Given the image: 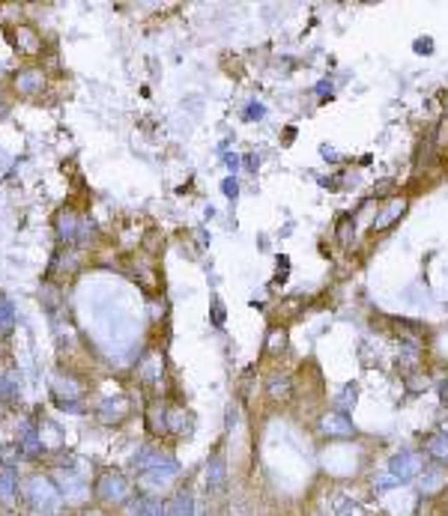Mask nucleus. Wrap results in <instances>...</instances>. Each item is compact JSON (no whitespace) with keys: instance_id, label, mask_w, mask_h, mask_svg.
<instances>
[{"instance_id":"f257e3e1","label":"nucleus","mask_w":448,"mask_h":516,"mask_svg":"<svg viewBox=\"0 0 448 516\" xmlns=\"http://www.w3.org/2000/svg\"><path fill=\"white\" fill-rule=\"evenodd\" d=\"M424 468H428V454H421V451H400L388 459V475L398 478L400 484L416 480Z\"/></svg>"},{"instance_id":"f03ea898","label":"nucleus","mask_w":448,"mask_h":516,"mask_svg":"<svg viewBox=\"0 0 448 516\" xmlns=\"http://www.w3.org/2000/svg\"><path fill=\"white\" fill-rule=\"evenodd\" d=\"M27 499L36 504L39 510H45V513H57L60 510V504H63V496H60V489L51 484L48 478H30V484H27Z\"/></svg>"},{"instance_id":"7ed1b4c3","label":"nucleus","mask_w":448,"mask_h":516,"mask_svg":"<svg viewBox=\"0 0 448 516\" xmlns=\"http://www.w3.org/2000/svg\"><path fill=\"white\" fill-rule=\"evenodd\" d=\"M320 433L326 436V439H353L356 424L350 421V415H346V412L332 409V412H326L320 418Z\"/></svg>"},{"instance_id":"20e7f679","label":"nucleus","mask_w":448,"mask_h":516,"mask_svg":"<svg viewBox=\"0 0 448 516\" xmlns=\"http://www.w3.org/2000/svg\"><path fill=\"white\" fill-rule=\"evenodd\" d=\"M96 492H99V499L108 501V504H122L129 499V484L120 472H105L102 478H99Z\"/></svg>"},{"instance_id":"39448f33","label":"nucleus","mask_w":448,"mask_h":516,"mask_svg":"<svg viewBox=\"0 0 448 516\" xmlns=\"http://www.w3.org/2000/svg\"><path fill=\"white\" fill-rule=\"evenodd\" d=\"M445 487H448V468H442V466H428L419 475V492L421 496L433 499V496H440Z\"/></svg>"},{"instance_id":"423d86ee","label":"nucleus","mask_w":448,"mask_h":516,"mask_svg":"<svg viewBox=\"0 0 448 516\" xmlns=\"http://www.w3.org/2000/svg\"><path fill=\"white\" fill-rule=\"evenodd\" d=\"M167 466H174V459L167 454H162V451H155V447H144V451L134 457V468H138L141 475L155 472V468H167Z\"/></svg>"},{"instance_id":"0eeeda50","label":"nucleus","mask_w":448,"mask_h":516,"mask_svg":"<svg viewBox=\"0 0 448 516\" xmlns=\"http://www.w3.org/2000/svg\"><path fill=\"white\" fill-rule=\"evenodd\" d=\"M206 487L212 492H221L227 487V463H224L221 454H212L209 463H206Z\"/></svg>"},{"instance_id":"6e6552de","label":"nucleus","mask_w":448,"mask_h":516,"mask_svg":"<svg viewBox=\"0 0 448 516\" xmlns=\"http://www.w3.org/2000/svg\"><path fill=\"white\" fill-rule=\"evenodd\" d=\"M403 212H407V200L403 197H395V200H388V203L377 212V218H374V230H388L391 224H395Z\"/></svg>"},{"instance_id":"1a4fd4ad","label":"nucleus","mask_w":448,"mask_h":516,"mask_svg":"<svg viewBox=\"0 0 448 516\" xmlns=\"http://www.w3.org/2000/svg\"><path fill=\"white\" fill-rule=\"evenodd\" d=\"M57 230L66 242H78L81 236H87V221H78L72 212H60L57 218Z\"/></svg>"},{"instance_id":"9d476101","label":"nucleus","mask_w":448,"mask_h":516,"mask_svg":"<svg viewBox=\"0 0 448 516\" xmlns=\"http://www.w3.org/2000/svg\"><path fill=\"white\" fill-rule=\"evenodd\" d=\"M164 513L167 516H197V508H195V499L188 489H179L176 496L164 504Z\"/></svg>"},{"instance_id":"9b49d317","label":"nucleus","mask_w":448,"mask_h":516,"mask_svg":"<svg viewBox=\"0 0 448 516\" xmlns=\"http://www.w3.org/2000/svg\"><path fill=\"white\" fill-rule=\"evenodd\" d=\"M329 510H332V516H368L362 504H358L353 496H344V492H338V496H332Z\"/></svg>"},{"instance_id":"f8f14e48","label":"nucleus","mask_w":448,"mask_h":516,"mask_svg":"<svg viewBox=\"0 0 448 516\" xmlns=\"http://www.w3.org/2000/svg\"><path fill=\"white\" fill-rule=\"evenodd\" d=\"M15 487H18V475L13 466H0V501L13 504L15 501Z\"/></svg>"},{"instance_id":"ddd939ff","label":"nucleus","mask_w":448,"mask_h":516,"mask_svg":"<svg viewBox=\"0 0 448 516\" xmlns=\"http://www.w3.org/2000/svg\"><path fill=\"white\" fill-rule=\"evenodd\" d=\"M60 492L66 496V501H81L87 496V487L81 484V478H75L69 472V475H60Z\"/></svg>"},{"instance_id":"4468645a","label":"nucleus","mask_w":448,"mask_h":516,"mask_svg":"<svg viewBox=\"0 0 448 516\" xmlns=\"http://www.w3.org/2000/svg\"><path fill=\"white\" fill-rule=\"evenodd\" d=\"M424 454L433 457V459H442V463H448V436H442V433L428 436V442H424Z\"/></svg>"},{"instance_id":"2eb2a0df","label":"nucleus","mask_w":448,"mask_h":516,"mask_svg":"<svg viewBox=\"0 0 448 516\" xmlns=\"http://www.w3.org/2000/svg\"><path fill=\"white\" fill-rule=\"evenodd\" d=\"M266 394L272 400H290L293 394V382H290V376H272L266 385Z\"/></svg>"},{"instance_id":"dca6fc26","label":"nucleus","mask_w":448,"mask_h":516,"mask_svg":"<svg viewBox=\"0 0 448 516\" xmlns=\"http://www.w3.org/2000/svg\"><path fill=\"white\" fill-rule=\"evenodd\" d=\"M18 445H21V451H24L27 457H36V454L42 451V439H39V433L33 430L30 424H24V430H21Z\"/></svg>"},{"instance_id":"f3484780","label":"nucleus","mask_w":448,"mask_h":516,"mask_svg":"<svg viewBox=\"0 0 448 516\" xmlns=\"http://www.w3.org/2000/svg\"><path fill=\"white\" fill-rule=\"evenodd\" d=\"M15 329V308L6 296H0V338H6Z\"/></svg>"},{"instance_id":"a211bd4d","label":"nucleus","mask_w":448,"mask_h":516,"mask_svg":"<svg viewBox=\"0 0 448 516\" xmlns=\"http://www.w3.org/2000/svg\"><path fill=\"white\" fill-rule=\"evenodd\" d=\"M15 87H18V93H33V89H39V87H42V72H36V69H24V72H18Z\"/></svg>"},{"instance_id":"6ab92c4d","label":"nucleus","mask_w":448,"mask_h":516,"mask_svg":"<svg viewBox=\"0 0 448 516\" xmlns=\"http://www.w3.org/2000/svg\"><path fill=\"white\" fill-rule=\"evenodd\" d=\"M147 424H150V433H155V436H162V433L171 430V424H167V412H164V406H150Z\"/></svg>"},{"instance_id":"aec40b11","label":"nucleus","mask_w":448,"mask_h":516,"mask_svg":"<svg viewBox=\"0 0 448 516\" xmlns=\"http://www.w3.org/2000/svg\"><path fill=\"white\" fill-rule=\"evenodd\" d=\"M356 400H358V388L356 385H344L341 394H335V409H338V412H350L356 406Z\"/></svg>"},{"instance_id":"412c9836","label":"nucleus","mask_w":448,"mask_h":516,"mask_svg":"<svg viewBox=\"0 0 448 516\" xmlns=\"http://www.w3.org/2000/svg\"><path fill=\"white\" fill-rule=\"evenodd\" d=\"M126 409H129V403H126V400H117V403H105V406L99 409V415H102V421L111 424V421H120Z\"/></svg>"},{"instance_id":"4be33fe9","label":"nucleus","mask_w":448,"mask_h":516,"mask_svg":"<svg viewBox=\"0 0 448 516\" xmlns=\"http://www.w3.org/2000/svg\"><path fill=\"white\" fill-rule=\"evenodd\" d=\"M4 394H6V400H9V403H18V397H21V385H15V370H13V373H6Z\"/></svg>"},{"instance_id":"5701e85b","label":"nucleus","mask_w":448,"mask_h":516,"mask_svg":"<svg viewBox=\"0 0 448 516\" xmlns=\"http://www.w3.org/2000/svg\"><path fill=\"white\" fill-rule=\"evenodd\" d=\"M15 42L21 45L24 51H36V36H33V30H18V36H15Z\"/></svg>"},{"instance_id":"b1692460","label":"nucleus","mask_w":448,"mask_h":516,"mask_svg":"<svg viewBox=\"0 0 448 516\" xmlns=\"http://www.w3.org/2000/svg\"><path fill=\"white\" fill-rule=\"evenodd\" d=\"M395 487H400V480H398V478H391L388 472H386V475H379V478L374 480V489H379V492H386V489H395Z\"/></svg>"},{"instance_id":"393cba45","label":"nucleus","mask_w":448,"mask_h":516,"mask_svg":"<svg viewBox=\"0 0 448 516\" xmlns=\"http://www.w3.org/2000/svg\"><path fill=\"white\" fill-rule=\"evenodd\" d=\"M284 341H287V334H284V331H272V334H269V352L284 350Z\"/></svg>"},{"instance_id":"a878e982","label":"nucleus","mask_w":448,"mask_h":516,"mask_svg":"<svg viewBox=\"0 0 448 516\" xmlns=\"http://www.w3.org/2000/svg\"><path fill=\"white\" fill-rule=\"evenodd\" d=\"M248 105H251V108H248V110H245V114H242L245 120H260V117L266 114V108H263L260 102H248Z\"/></svg>"},{"instance_id":"bb28decb","label":"nucleus","mask_w":448,"mask_h":516,"mask_svg":"<svg viewBox=\"0 0 448 516\" xmlns=\"http://www.w3.org/2000/svg\"><path fill=\"white\" fill-rule=\"evenodd\" d=\"M155 364H159V358H150V361H147V364H144V370H141V373H144V376H147V379H155V376H159V373H162V370H159V367H155Z\"/></svg>"},{"instance_id":"cd10ccee","label":"nucleus","mask_w":448,"mask_h":516,"mask_svg":"<svg viewBox=\"0 0 448 516\" xmlns=\"http://www.w3.org/2000/svg\"><path fill=\"white\" fill-rule=\"evenodd\" d=\"M144 516H167L164 513V504H155V501L144 504Z\"/></svg>"},{"instance_id":"c85d7f7f","label":"nucleus","mask_w":448,"mask_h":516,"mask_svg":"<svg viewBox=\"0 0 448 516\" xmlns=\"http://www.w3.org/2000/svg\"><path fill=\"white\" fill-rule=\"evenodd\" d=\"M221 188H224V194H227L230 200L237 197V192H239V185H237V179H233V176H227V179H224V185H221Z\"/></svg>"},{"instance_id":"c756f323","label":"nucleus","mask_w":448,"mask_h":516,"mask_svg":"<svg viewBox=\"0 0 448 516\" xmlns=\"http://www.w3.org/2000/svg\"><path fill=\"white\" fill-rule=\"evenodd\" d=\"M212 317H216V320H212L216 325H221V322H224V308L218 305V301H216V305H212Z\"/></svg>"},{"instance_id":"7c9ffc66","label":"nucleus","mask_w":448,"mask_h":516,"mask_svg":"<svg viewBox=\"0 0 448 516\" xmlns=\"http://www.w3.org/2000/svg\"><path fill=\"white\" fill-rule=\"evenodd\" d=\"M323 159H326V162H338V152L329 150V147H323Z\"/></svg>"},{"instance_id":"2f4dec72","label":"nucleus","mask_w":448,"mask_h":516,"mask_svg":"<svg viewBox=\"0 0 448 516\" xmlns=\"http://www.w3.org/2000/svg\"><path fill=\"white\" fill-rule=\"evenodd\" d=\"M440 397L448 403V379H442V385H440Z\"/></svg>"},{"instance_id":"473e14b6","label":"nucleus","mask_w":448,"mask_h":516,"mask_svg":"<svg viewBox=\"0 0 448 516\" xmlns=\"http://www.w3.org/2000/svg\"><path fill=\"white\" fill-rule=\"evenodd\" d=\"M440 433H442V436H448V418L440 424Z\"/></svg>"}]
</instances>
